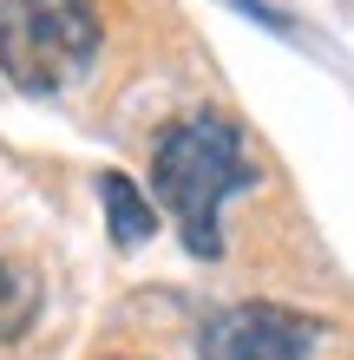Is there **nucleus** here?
<instances>
[{"mask_svg": "<svg viewBox=\"0 0 354 360\" xmlns=\"http://www.w3.org/2000/svg\"><path fill=\"white\" fill-rule=\"evenodd\" d=\"M263 171L256 158H249V138L236 118L223 112H184L158 131L151 144V190L158 203L177 217L184 229V249L203 262L223 256V229H217V210L236 197V190H249Z\"/></svg>", "mask_w": 354, "mask_h": 360, "instance_id": "nucleus-1", "label": "nucleus"}, {"mask_svg": "<svg viewBox=\"0 0 354 360\" xmlns=\"http://www.w3.org/2000/svg\"><path fill=\"white\" fill-rule=\"evenodd\" d=\"M99 53L92 0H0V72L27 98L59 92Z\"/></svg>", "mask_w": 354, "mask_h": 360, "instance_id": "nucleus-2", "label": "nucleus"}, {"mask_svg": "<svg viewBox=\"0 0 354 360\" xmlns=\"http://www.w3.org/2000/svg\"><path fill=\"white\" fill-rule=\"evenodd\" d=\"M315 321L282 302H236L203 321L197 360H308Z\"/></svg>", "mask_w": 354, "mask_h": 360, "instance_id": "nucleus-3", "label": "nucleus"}, {"mask_svg": "<svg viewBox=\"0 0 354 360\" xmlns=\"http://www.w3.org/2000/svg\"><path fill=\"white\" fill-rule=\"evenodd\" d=\"M99 203H106V217H112V243H118V249H138V243L158 229L151 197H144L125 171H99Z\"/></svg>", "mask_w": 354, "mask_h": 360, "instance_id": "nucleus-4", "label": "nucleus"}, {"mask_svg": "<svg viewBox=\"0 0 354 360\" xmlns=\"http://www.w3.org/2000/svg\"><path fill=\"white\" fill-rule=\"evenodd\" d=\"M33 314H39V282L27 269L0 262V341H20L33 328Z\"/></svg>", "mask_w": 354, "mask_h": 360, "instance_id": "nucleus-5", "label": "nucleus"}, {"mask_svg": "<svg viewBox=\"0 0 354 360\" xmlns=\"http://www.w3.org/2000/svg\"><path fill=\"white\" fill-rule=\"evenodd\" d=\"M112 360H132V354H112Z\"/></svg>", "mask_w": 354, "mask_h": 360, "instance_id": "nucleus-6", "label": "nucleus"}]
</instances>
